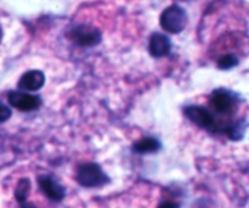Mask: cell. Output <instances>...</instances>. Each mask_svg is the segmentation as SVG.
<instances>
[{
	"mask_svg": "<svg viewBox=\"0 0 249 208\" xmlns=\"http://www.w3.org/2000/svg\"><path fill=\"white\" fill-rule=\"evenodd\" d=\"M75 180L84 188H100L109 183V178L96 163H84L77 168Z\"/></svg>",
	"mask_w": 249,
	"mask_h": 208,
	"instance_id": "obj_1",
	"label": "cell"
},
{
	"mask_svg": "<svg viewBox=\"0 0 249 208\" xmlns=\"http://www.w3.org/2000/svg\"><path fill=\"white\" fill-rule=\"evenodd\" d=\"M187 14L184 7L179 5H172L162 12L160 23L165 32L178 34L185 29L187 24Z\"/></svg>",
	"mask_w": 249,
	"mask_h": 208,
	"instance_id": "obj_2",
	"label": "cell"
},
{
	"mask_svg": "<svg viewBox=\"0 0 249 208\" xmlns=\"http://www.w3.org/2000/svg\"><path fill=\"white\" fill-rule=\"evenodd\" d=\"M185 114L191 122H194L199 128L207 129L211 132H219L220 133V127L215 121L213 114L207 109L201 106H189L185 109Z\"/></svg>",
	"mask_w": 249,
	"mask_h": 208,
	"instance_id": "obj_3",
	"label": "cell"
},
{
	"mask_svg": "<svg viewBox=\"0 0 249 208\" xmlns=\"http://www.w3.org/2000/svg\"><path fill=\"white\" fill-rule=\"evenodd\" d=\"M70 36L77 45L85 46V48L97 45L102 39L101 32L95 27L88 26V24H79V26L74 27L71 31Z\"/></svg>",
	"mask_w": 249,
	"mask_h": 208,
	"instance_id": "obj_4",
	"label": "cell"
},
{
	"mask_svg": "<svg viewBox=\"0 0 249 208\" xmlns=\"http://www.w3.org/2000/svg\"><path fill=\"white\" fill-rule=\"evenodd\" d=\"M236 104L237 99L230 90L216 89L212 93L211 105L219 114H232L236 111Z\"/></svg>",
	"mask_w": 249,
	"mask_h": 208,
	"instance_id": "obj_5",
	"label": "cell"
},
{
	"mask_svg": "<svg viewBox=\"0 0 249 208\" xmlns=\"http://www.w3.org/2000/svg\"><path fill=\"white\" fill-rule=\"evenodd\" d=\"M7 100L9 104L15 109L19 110V111H34V110L39 109L41 105V100L39 96L32 95L27 92H22V90H12L7 94Z\"/></svg>",
	"mask_w": 249,
	"mask_h": 208,
	"instance_id": "obj_6",
	"label": "cell"
},
{
	"mask_svg": "<svg viewBox=\"0 0 249 208\" xmlns=\"http://www.w3.org/2000/svg\"><path fill=\"white\" fill-rule=\"evenodd\" d=\"M38 185L41 192L53 202H61L65 199L66 190L60 183L50 175H40L38 178Z\"/></svg>",
	"mask_w": 249,
	"mask_h": 208,
	"instance_id": "obj_7",
	"label": "cell"
},
{
	"mask_svg": "<svg viewBox=\"0 0 249 208\" xmlns=\"http://www.w3.org/2000/svg\"><path fill=\"white\" fill-rule=\"evenodd\" d=\"M45 83V76L41 71L32 70L28 72L24 73L18 80V87L19 90L22 92H36L39 90Z\"/></svg>",
	"mask_w": 249,
	"mask_h": 208,
	"instance_id": "obj_8",
	"label": "cell"
},
{
	"mask_svg": "<svg viewBox=\"0 0 249 208\" xmlns=\"http://www.w3.org/2000/svg\"><path fill=\"white\" fill-rule=\"evenodd\" d=\"M172 49V43L167 36L162 33H153L150 38L148 50L153 57H163L168 55Z\"/></svg>",
	"mask_w": 249,
	"mask_h": 208,
	"instance_id": "obj_9",
	"label": "cell"
},
{
	"mask_svg": "<svg viewBox=\"0 0 249 208\" xmlns=\"http://www.w3.org/2000/svg\"><path fill=\"white\" fill-rule=\"evenodd\" d=\"M160 143L156 138H142L134 144V151L140 155L145 153H155L160 151Z\"/></svg>",
	"mask_w": 249,
	"mask_h": 208,
	"instance_id": "obj_10",
	"label": "cell"
},
{
	"mask_svg": "<svg viewBox=\"0 0 249 208\" xmlns=\"http://www.w3.org/2000/svg\"><path fill=\"white\" fill-rule=\"evenodd\" d=\"M31 188L32 185L28 178H22V179L18 180L16 185V190H15V197H16L17 202L19 205L27 201L29 192H31Z\"/></svg>",
	"mask_w": 249,
	"mask_h": 208,
	"instance_id": "obj_11",
	"label": "cell"
},
{
	"mask_svg": "<svg viewBox=\"0 0 249 208\" xmlns=\"http://www.w3.org/2000/svg\"><path fill=\"white\" fill-rule=\"evenodd\" d=\"M238 58L233 54H226L218 60V67L221 70H230L237 66Z\"/></svg>",
	"mask_w": 249,
	"mask_h": 208,
	"instance_id": "obj_12",
	"label": "cell"
},
{
	"mask_svg": "<svg viewBox=\"0 0 249 208\" xmlns=\"http://www.w3.org/2000/svg\"><path fill=\"white\" fill-rule=\"evenodd\" d=\"M11 117V110L4 105L2 102H0V122H5Z\"/></svg>",
	"mask_w": 249,
	"mask_h": 208,
	"instance_id": "obj_13",
	"label": "cell"
},
{
	"mask_svg": "<svg viewBox=\"0 0 249 208\" xmlns=\"http://www.w3.org/2000/svg\"><path fill=\"white\" fill-rule=\"evenodd\" d=\"M158 208H179V205L173 201H164L158 206Z\"/></svg>",
	"mask_w": 249,
	"mask_h": 208,
	"instance_id": "obj_14",
	"label": "cell"
},
{
	"mask_svg": "<svg viewBox=\"0 0 249 208\" xmlns=\"http://www.w3.org/2000/svg\"><path fill=\"white\" fill-rule=\"evenodd\" d=\"M21 208H36V206H33L32 204H27L26 202H23V204H21Z\"/></svg>",
	"mask_w": 249,
	"mask_h": 208,
	"instance_id": "obj_15",
	"label": "cell"
},
{
	"mask_svg": "<svg viewBox=\"0 0 249 208\" xmlns=\"http://www.w3.org/2000/svg\"><path fill=\"white\" fill-rule=\"evenodd\" d=\"M1 37H2V32H1V28H0V41H1Z\"/></svg>",
	"mask_w": 249,
	"mask_h": 208,
	"instance_id": "obj_16",
	"label": "cell"
}]
</instances>
